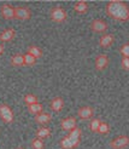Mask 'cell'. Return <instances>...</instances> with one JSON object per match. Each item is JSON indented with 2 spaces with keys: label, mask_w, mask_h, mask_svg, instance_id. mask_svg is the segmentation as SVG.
I'll return each instance as SVG.
<instances>
[{
  "label": "cell",
  "mask_w": 129,
  "mask_h": 149,
  "mask_svg": "<svg viewBox=\"0 0 129 149\" xmlns=\"http://www.w3.org/2000/svg\"><path fill=\"white\" fill-rule=\"evenodd\" d=\"M106 13L116 21L127 22L129 21V7L126 3L119 0H112L106 5Z\"/></svg>",
  "instance_id": "6da1fadb"
},
{
  "label": "cell",
  "mask_w": 129,
  "mask_h": 149,
  "mask_svg": "<svg viewBox=\"0 0 129 149\" xmlns=\"http://www.w3.org/2000/svg\"><path fill=\"white\" fill-rule=\"evenodd\" d=\"M50 17H51L52 21L57 22V23H62V22H64L66 19L68 13H66V11L63 9V7L57 6V7H53V9L51 10Z\"/></svg>",
  "instance_id": "7a4b0ae2"
},
{
  "label": "cell",
  "mask_w": 129,
  "mask_h": 149,
  "mask_svg": "<svg viewBox=\"0 0 129 149\" xmlns=\"http://www.w3.org/2000/svg\"><path fill=\"white\" fill-rule=\"evenodd\" d=\"M129 146V137L128 136H118L110 142V147L112 149H124Z\"/></svg>",
  "instance_id": "3957f363"
},
{
  "label": "cell",
  "mask_w": 129,
  "mask_h": 149,
  "mask_svg": "<svg viewBox=\"0 0 129 149\" xmlns=\"http://www.w3.org/2000/svg\"><path fill=\"white\" fill-rule=\"evenodd\" d=\"M0 118L7 124L13 121V111L7 104H0Z\"/></svg>",
  "instance_id": "277c9868"
},
{
  "label": "cell",
  "mask_w": 129,
  "mask_h": 149,
  "mask_svg": "<svg viewBox=\"0 0 129 149\" xmlns=\"http://www.w3.org/2000/svg\"><path fill=\"white\" fill-rule=\"evenodd\" d=\"M32 17V11L30 9L26 6H17L14 7V18L21 19V21H26Z\"/></svg>",
  "instance_id": "5b68a950"
},
{
  "label": "cell",
  "mask_w": 129,
  "mask_h": 149,
  "mask_svg": "<svg viewBox=\"0 0 129 149\" xmlns=\"http://www.w3.org/2000/svg\"><path fill=\"white\" fill-rule=\"evenodd\" d=\"M0 12L5 19H13L14 18V7L9 4H3L0 6Z\"/></svg>",
  "instance_id": "8992f818"
},
{
  "label": "cell",
  "mask_w": 129,
  "mask_h": 149,
  "mask_svg": "<svg viewBox=\"0 0 129 149\" xmlns=\"http://www.w3.org/2000/svg\"><path fill=\"white\" fill-rule=\"evenodd\" d=\"M79 144H80V139L71 138L69 136L64 137L62 141H60V147L63 149H72V148H76Z\"/></svg>",
  "instance_id": "52a82bcc"
},
{
  "label": "cell",
  "mask_w": 129,
  "mask_h": 149,
  "mask_svg": "<svg viewBox=\"0 0 129 149\" xmlns=\"http://www.w3.org/2000/svg\"><path fill=\"white\" fill-rule=\"evenodd\" d=\"M90 29L95 33H104L108 29V23L103 19H94L90 23Z\"/></svg>",
  "instance_id": "ba28073f"
},
{
  "label": "cell",
  "mask_w": 129,
  "mask_h": 149,
  "mask_svg": "<svg viewBox=\"0 0 129 149\" xmlns=\"http://www.w3.org/2000/svg\"><path fill=\"white\" fill-rule=\"evenodd\" d=\"M109 62H110L109 57L106 55L101 54L99 56H97V58H95V69L97 70H104V69H106V68H108V65H109Z\"/></svg>",
  "instance_id": "9c48e42d"
},
{
  "label": "cell",
  "mask_w": 129,
  "mask_h": 149,
  "mask_svg": "<svg viewBox=\"0 0 129 149\" xmlns=\"http://www.w3.org/2000/svg\"><path fill=\"white\" fill-rule=\"evenodd\" d=\"M76 124H77L76 123V119H75L74 116L63 119V120L60 121V126H62V129L64 131H71V130H74L75 127H77Z\"/></svg>",
  "instance_id": "30bf717a"
},
{
  "label": "cell",
  "mask_w": 129,
  "mask_h": 149,
  "mask_svg": "<svg viewBox=\"0 0 129 149\" xmlns=\"http://www.w3.org/2000/svg\"><path fill=\"white\" fill-rule=\"evenodd\" d=\"M77 115L82 119V120H88V119H90L93 115H94V110L92 107L89 106H85V107H81L77 111Z\"/></svg>",
  "instance_id": "8fae6325"
},
{
  "label": "cell",
  "mask_w": 129,
  "mask_h": 149,
  "mask_svg": "<svg viewBox=\"0 0 129 149\" xmlns=\"http://www.w3.org/2000/svg\"><path fill=\"white\" fill-rule=\"evenodd\" d=\"M113 41H115V36H113L112 34H105L100 38L99 45L101 47H110L113 44Z\"/></svg>",
  "instance_id": "7c38bea8"
},
{
  "label": "cell",
  "mask_w": 129,
  "mask_h": 149,
  "mask_svg": "<svg viewBox=\"0 0 129 149\" xmlns=\"http://www.w3.org/2000/svg\"><path fill=\"white\" fill-rule=\"evenodd\" d=\"M51 119H52V115L51 114H48V113H40V114H37V115H35V123H37V124H40V125H46V124H48L50 121H51Z\"/></svg>",
  "instance_id": "4fadbf2b"
},
{
  "label": "cell",
  "mask_w": 129,
  "mask_h": 149,
  "mask_svg": "<svg viewBox=\"0 0 129 149\" xmlns=\"http://www.w3.org/2000/svg\"><path fill=\"white\" fill-rule=\"evenodd\" d=\"M16 36V32H14L13 28H9L5 29V31L0 34V40L1 41H11L13 40V38Z\"/></svg>",
  "instance_id": "5bb4252c"
},
{
  "label": "cell",
  "mask_w": 129,
  "mask_h": 149,
  "mask_svg": "<svg viewBox=\"0 0 129 149\" xmlns=\"http://www.w3.org/2000/svg\"><path fill=\"white\" fill-rule=\"evenodd\" d=\"M51 109L53 111H60L64 107V101L62 97H54L52 101H51Z\"/></svg>",
  "instance_id": "9a60e30c"
},
{
  "label": "cell",
  "mask_w": 129,
  "mask_h": 149,
  "mask_svg": "<svg viewBox=\"0 0 129 149\" xmlns=\"http://www.w3.org/2000/svg\"><path fill=\"white\" fill-rule=\"evenodd\" d=\"M74 10H75V12L81 13V15L86 13L88 11V4L86 1H83V0H80V1H77L76 4H75Z\"/></svg>",
  "instance_id": "2e32d148"
},
{
  "label": "cell",
  "mask_w": 129,
  "mask_h": 149,
  "mask_svg": "<svg viewBox=\"0 0 129 149\" xmlns=\"http://www.w3.org/2000/svg\"><path fill=\"white\" fill-rule=\"evenodd\" d=\"M28 110L30 111L32 114L34 115H37V114H40L42 113V110H43V107H42V104L41 103H33V104H29L28 106Z\"/></svg>",
  "instance_id": "e0dca14e"
},
{
  "label": "cell",
  "mask_w": 129,
  "mask_h": 149,
  "mask_svg": "<svg viewBox=\"0 0 129 149\" xmlns=\"http://www.w3.org/2000/svg\"><path fill=\"white\" fill-rule=\"evenodd\" d=\"M11 64L13 67H22L24 65V58H23V55L21 54H16L11 57Z\"/></svg>",
  "instance_id": "ac0fdd59"
},
{
  "label": "cell",
  "mask_w": 129,
  "mask_h": 149,
  "mask_svg": "<svg viewBox=\"0 0 129 149\" xmlns=\"http://www.w3.org/2000/svg\"><path fill=\"white\" fill-rule=\"evenodd\" d=\"M28 54L32 55L33 57H35L36 59L42 57V50L39 47V46H35V45H30L28 47Z\"/></svg>",
  "instance_id": "d6986e66"
},
{
  "label": "cell",
  "mask_w": 129,
  "mask_h": 149,
  "mask_svg": "<svg viewBox=\"0 0 129 149\" xmlns=\"http://www.w3.org/2000/svg\"><path fill=\"white\" fill-rule=\"evenodd\" d=\"M51 136V130L48 127H40L39 130L36 131V137L37 138H46Z\"/></svg>",
  "instance_id": "ffe728a7"
},
{
  "label": "cell",
  "mask_w": 129,
  "mask_h": 149,
  "mask_svg": "<svg viewBox=\"0 0 129 149\" xmlns=\"http://www.w3.org/2000/svg\"><path fill=\"white\" fill-rule=\"evenodd\" d=\"M109 131H110L109 124L101 121L99 125V129H98V133H100V135H106V133H109Z\"/></svg>",
  "instance_id": "44dd1931"
},
{
  "label": "cell",
  "mask_w": 129,
  "mask_h": 149,
  "mask_svg": "<svg viewBox=\"0 0 129 149\" xmlns=\"http://www.w3.org/2000/svg\"><path fill=\"white\" fill-rule=\"evenodd\" d=\"M23 58H24V65H34L36 62V58L29 54L23 55Z\"/></svg>",
  "instance_id": "7402d4cb"
},
{
  "label": "cell",
  "mask_w": 129,
  "mask_h": 149,
  "mask_svg": "<svg viewBox=\"0 0 129 149\" xmlns=\"http://www.w3.org/2000/svg\"><path fill=\"white\" fill-rule=\"evenodd\" d=\"M32 148L33 149H43V142H42V139L41 138H34L32 141Z\"/></svg>",
  "instance_id": "603a6c76"
},
{
  "label": "cell",
  "mask_w": 129,
  "mask_h": 149,
  "mask_svg": "<svg viewBox=\"0 0 129 149\" xmlns=\"http://www.w3.org/2000/svg\"><path fill=\"white\" fill-rule=\"evenodd\" d=\"M101 120L100 119H93L92 121L89 124V129L92 132H98V129H99V125H100Z\"/></svg>",
  "instance_id": "cb8c5ba5"
},
{
  "label": "cell",
  "mask_w": 129,
  "mask_h": 149,
  "mask_svg": "<svg viewBox=\"0 0 129 149\" xmlns=\"http://www.w3.org/2000/svg\"><path fill=\"white\" fill-rule=\"evenodd\" d=\"M24 102H26V104H28V106L29 104H33V103H37V97L33 93H28L24 96Z\"/></svg>",
  "instance_id": "d4e9b609"
},
{
  "label": "cell",
  "mask_w": 129,
  "mask_h": 149,
  "mask_svg": "<svg viewBox=\"0 0 129 149\" xmlns=\"http://www.w3.org/2000/svg\"><path fill=\"white\" fill-rule=\"evenodd\" d=\"M81 135H82V131H81V129H79V127H75L74 130H71V131H70V133H69V137H71V138H76V139H80Z\"/></svg>",
  "instance_id": "484cf974"
},
{
  "label": "cell",
  "mask_w": 129,
  "mask_h": 149,
  "mask_svg": "<svg viewBox=\"0 0 129 149\" xmlns=\"http://www.w3.org/2000/svg\"><path fill=\"white\" fill-rule=\"evenodd\" d=\"M119 52H121V55H122L123 57H129V42L122 45V47L119 49Z\"/></svg>",
  "instance_id": "4316f807"
},
{
  "label": "cell",
  "mask_w": 129,
  "mask_h": 149,
  "mask_svg": "<svg viewBox=\"0 0 129 149\" xmlns=\"http://www.w3.org/2000/svg\"><path fill=\"white\" fill-rule=\"evenodd\" d=\"M121 65L124 70H129V57H123L122 62H121Z\"/></svg>",
  "instance_id": "83f0119b"
},
{
  "label": "cell",
  "mask_w": 129,
  "mask_h": 149,
  "mask_svg": "<svg viewBox=\"0 0 129 149\" xmlns=\"http://www.w3.org/2000/svg\"><path fill=\"white\" fill-rule=\"evenodd\" d=\"M3 52H4V45H1V44H0V56L3 55Z\"/></svg>",
  "instance_id": "f1b7e54d"
},
{
  "label": "cell",
  "mask_w": 129,
  "mask_h": 149,
  "mask_svg": "<svg viewBox=\"0 0 129 149\" xmlns=\"http://www.w3.org/2000/svg\"><path fill=\"white\" fill-rule=\"evenodd\" d=\"M17 149H23V148H17Z\"/></svg>",
  "instance_id": "f546056e"
}]
</instances>
